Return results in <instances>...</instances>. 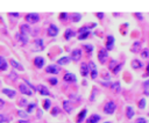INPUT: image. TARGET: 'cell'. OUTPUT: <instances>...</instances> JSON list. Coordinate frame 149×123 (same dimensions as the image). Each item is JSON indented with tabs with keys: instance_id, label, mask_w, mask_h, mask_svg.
<instances>
[{
	"instance_id": "53",
	"label": "cell",
	"mask_w": 149,
	"mask_h": 123,
	"mask_svg": "<svg viewBox=\"0 0 149 123\" xmlns=\"http://www.w3.org/2000/svg\"><path fill=\"white\" fill-rule=\"evenodd\" d=\"M104 123H111V122H104Z\"/></svg>"
},
{
	"instance_id": "19",
	"label": "cell",
	"mask_w": 149,
	"mask_h": 123,
	"mask_svg": "<svg viewBox=\"0 0 149 123\" xmlns=\"http://www.w3.org/2000/svg\"><path fill=\"white\" fill-rule=\"evenodd\" d=\"M34 49L35 50H42L43 49V46H44V44H43V39L42 38H38V39H35V42H34Z\"/></svg>"
},
{
	"instance_id": "15",
	"label": "cell",
	"mask_w": 149,
	"mask_h": 123,
	"mask_svg": "<svg viewBox=\"0 0 149 123\" xmlns=\"http://www.w3.org/2000/svg\"><path fill=\"white\" fill-rule=\"evenodd\" d=\"M76 36V32L72 30V29H66L65 30V32H64V38L66 39V41H69V39H71L72 37H74Z\"/></svg>"
},
{
	"instance_id": "43",
	"label": "cell",
	"mask_w": 149,
	"mask_h": 123,
	"mask_svg": "<svg viewBox=\"0 0 149 123\" xmlns=\"http://www.w3.org/2000/svg\"><path fill=\"white\" fill-rule=\"evenodd\" d=\"M58 110H59V109H58L57 107H55V108L52 109V111H51V114H52V115H56V114L58 113Z\"/></svg>"
},
{
	"instance_id": "2",
	"label": "cell",
	"mask_w": 149,
	"mask_h": 123,
	"mask_svg": "<svg viewBox=\"0 0 149 123\" xmlns=\"http://www.w3.org/2000/svg\"><path fill=\"white\" fill-rule=\"evenodd\" d=\"M26 21L30 24H35L40 21V15L37 13H29L26 15Z\"/></svg>"
},
{
	"instance_id": "28",
	"label": "cell",
	"mask_w": 149,
	"mask_h": 123,
	"mask_svg": "<svg viewBox=\"0 0 149 123\" xmlns=\"http://www.w3.org/2000/svg\"><path fill=\"white\" fill-rule=\"evenodd\" d=\"M16 37L21 41V43H23V44H27V42H28V36H24V35H21L20 32L16 35Z\"/></svg>"
},
{
	"instance_id": "51",
	"label": "cell",
	"mask_w": 149,
	"mask_h": 123,
	"mask_svg": "<svg viewBox=\"0 0 149 123\" xmlns=\"http://www.w3.org/2000/svg\"><path fill=\"white\" fill-rule=\"evenodd\" d=\"M10 77H12V78H16V74H15V73H10Z\"/></svg>"
},
{
	"instance_id": "39",
	"label": "cell",
	"mask_w": 149,
	"mask_h": 123,
	"mask_svg": "<svg viewBox=\"0 0 149 123\" xmlns=\"http://www.w3.org/2000/svg\"><path fill=\"white\" fill-rule=\"evenodd\" d=\"M135 123H147V120H146L144 117H139V118L135 121Z\"/></svg>"
},
{
	"instance_id": "40",
	"label": "cell",
	"mask_w": 149,
	"mask_h": 123,
	"mask_svg": "<svg viewBox=\"0 0 149 123\" xmlns=\"http://www.w3.org/2000/svg\"><path fill=\"white\" fill-rule=\"evenodd\" d=\"M49 82H50L51 85H57L58 80H57L56 78H50V79H49Z\"/></svg>"
},
{
	"instance_id": "1",
	"label": "cell",
	"mask_w": 149,
	"mask_h": 123,
	"mask_svg": "<svg viewBox=\"0 0 149 123\" xmlns=\"http://www.w3.org/2000/svg\"><path fill=\"white\" fill-rule=\"evenodd\" d=\"M95 27V23H91V26L88 27V26H84V27H81L80 29H79V34H78V38L79 39H86L87 37H88V35H90V29L91 28H94Z\"/></svg>"
},
{
	"instance_id": "49",
	"label": "cell",
	"mask_w": 149,
	"mask_h": 123,
	"mask_svg": "<svg viewBox=\"0 0 149 123\" xmlns=\"http://www.w3.org/2000/svg\"><path fill=\"white\" fill-rule=\"evenodd\" d=\"M9 15H13V16L17 17V16H19V13H9Z\"/></svg>"
},
{
	"instance_id": "17",
	"label": "cell",
	"mask_w": 149,
	"mask_h": 123,
	"mask_svg": "<svg viewBox=\"0 0 149 123\" xmlns=\"http://www.w3.org/2000/svg\"><path fill=\"white\" fill-rule=\"evenodd\" d=\"M2 93H3L5 95H7L9 99H13V97L15 96V94H16L15 91H14V89H10V88H3V89H2Z\"/></svg>"
},
{
	"instance_id": "36",
	"label": "cell",
	"mask_w": 149,
	"mask_h": 123,
	"mask_svg": "<svg viewBox=\"0 0 149 123\" xmlns=\"http://www.w3.org/2000/svg\"><path fill=\"white\" fill-rule=\"evenodd\" d=\"M141 56H142V58H148V56H149V50H148V49H144V50L141 52Z\"/></svg>"
},
{
	"instance_id": "16",
	"label": "cell",
	"mask_w": 149,
	"mask_h": 123,
	"mask_svg": "<svg viewBox=\"0 0 149 123\" xmlns=\"http://www.w3.org/2000/svg\"><path fill=\"white\" fill-rule=\"evenodd\" d=\"M88 66H87V64L86 63H81V65H80V74L83 75V77H86V75H88Z\"/></svg>"
},
{
	"instance_id": "6",
	"label": "cell",
	"mask_w": 149,
	"mask_h": 123,
	"mask_svg": "<svg viewBox=\"0 0 149 123\" xmlns=\"http://www.w3.org/2000/svg\"><path fill=\"white\" fill-rule=\"evenodd\" d=\"M80 58H81V50H80V49H74V50L71 52L70 59L73 60V62H78Z\"/></svg>"
},
{
	"instance_id": "37",
	"label": "cell",
	"mask_w": 149,
	"mask_h": 123,
	"mask_svg": "<svg viewBox=\"0 0 149 123\" xmlns=\"http://www.w3.org/2000/svg\"><path fill=\"white\" fill-rule=\"evenodd\" d=\"M69 17V14L68 13H61L59 14V20H66Z\"/></svg>"
},
{
	"instance_id": "27",
	"label": "cell",
	"mask_w": 149,
	"mask_h": 123,
	"mask_svg": "<svg viewBox=\"0 0 149 123\" xmlns=\"http://www.w3.org/2000/svg\"><path fill=\"white\" fill-rule=\"evenodd\" d=\"M71 16V20L73 21V22H78V21H80V19H81V15L79 14V13H73L72 15H70Z\"/></svg>"
},
{
	"instance_id": "9",
	"label": "cell",
	"mask_w": 149,
	"mask_h": 123,
	"mask_svg": "<svg viewBox=\"0 0 149 123\" xmlns=\"http://www.w3.org/2000/svg\"><path fill=\"white\" fill-rule=\"evenodd\" d=\"M34 65L37 67V68H42L44 66V58L41 57V56H37L34 58Z\"/></svg>"
},
{
	"instance_id": "22",
	"label": "cell",
	"mask_w": 149,
	"mask_h": 123,
	"mask_svg": "<svg viewBox=\"0 0 149 123\" xmlns=\"http://www.w3.org/2000/svg\"><path fill=\"white\" fill-rule=\"evenodd\" d=\"M63 108H64V110H65L66 113H71V111L73 110V107L70 104V102H69L68 100L63 101Z\"/></svg>"
},
{
	"instance_id": "8",
	"label": "cell",
	"mask_w": 149,
	"mask_h": 123,
	"mask_svg": "<svg viewBox=\"0 0 149 123\" xmlns=\"http://www.w3.org/2000/svg\"><path fill=\"white\" fill-rule=\"evenodd\" d=\"M19 89H20V92H21L22 94H26V95H33V91H31L29 87H27L26 84H20V85H19Z\"/></svg>"
},
{
	"instance_id": "48",
	"label": "cell",
	"mask_w": 149,
	"mask_h": 123,
	"mask_svg": "<svg viewBox=\"0 0 149 123\" xmlns=\"http://www.w3.org/2000/svg\"><path fill=\"white\" fill-rule=\"evenodd\" d=\"M2 121H6V118H5V115H0V122H2Z\"/></svg>"
},
{
	"instance_id": "26",
	"label": "cell",
	"mask_w": 149,
	"mask_h": 123,
	"mask_svg": "<svg viewBox=\"0 0 149 123\" xmlns=\"http://www.w3.org/2000/svg\"><path fill=\"white\" fill-rule=\"evenodd\" d=\"M132 67L133 68H140V67H142V63L139 59H134L132 62Z\"/></svg>"
},
{
	"instance_id": "29",
	"label": "cell",
	"mask_w": 149,
	"mask_h": 123,
	"mask_svg": "<svg viewBox=\"0 0 149 123\" xmlns=\"http://www.w3.org/2000/svg\"><path fill=\"white\" fill-rule=\"evenodd\" d=\"M143 91L146 95H149V79L143 84Z\"/></svg>"
},
{
	"instance_id": "38",
	"label": "cell",
	"mask_w": 149,
	"mask_h": 123,
	"mask_svg": "<svg viewBox=\"0 0 149 123\" xmlns=\"http://www.w3.org/2000/svg\"><path fill=\"white\" fill-rule=\"evenodd\" d=\"M84 48H85L88 52H92V51H93V46H92L91 44H84Z\"/></svg>"
},
{
	"instance_id": "47",
	"label": "cell",
	"mask_w": 149,
	"mask_h": 123,
	"mask_svg": "<svg viewBox=\"0 0 149 123\" xmlns=\"http://www.w3.org/2000/svg\"><path fill=\"white\" fill-rule=\"evenodd\" d=\"M17 123H29V122H28L27 120H20V121L17 122Z\"/></svg>"
},
{
	"instance_id": "52",
	"label": "cell",
	"mask_w": 149,
	"mask_h": 123,
	"mask_svg": "<svg viewBox=\"0 0 149 123\" xmlns=\"http://www.w3.org/2000/svg\"><path fill=\"white\" fill-rule=\"evenodd\" d=\"M0 123H8V120H6V121H2V122H0Z\"/></svg>"
},
{
	"instance_id": "18",
	"label": "cell",
	"mask_w": 149,
	"mask_h": 123,
	"mask_svg": "<svg viewBox=\"0 0 149 123\" xmlns=\"http://www.w3.org/2000/svg\"><path fill=\"white\" fill-rule=\"evenodd\" d=\"M7 67H8L7 60L5 59V57L0 56V71H7Z\"/></svg>"
},
{
	"instance_id": "24",
	"label": "cell",
	"mask_w": 149,
	"mask_h": 123,
	"mask_svg": "<svg viewBox=\"0 0 149 123\" xmlns=\"http://www.w3.org/2000/svg\"><path fill=\"white\" fill-rule=\"evenodd\" d=\"M134 114H135V111H134V109H133V107H127L126 108V115H127V118H132L133 116H134Z\"/></svg>"
},
{
	"instance_id": "45",
	"label": "cell",
	"mask_w": 149,
	"mask_h": 123,
	"mask_svg": "<svg viewBox=\"0 0 149 123\" xmlns=\"http://www.w3.org/2000/svg\"><path fill=\"white\" fill-rule=\"evenodd\" d=\"M3 106H5V101H3L2 99H0V109H2Z\"/></svg>"
},
{
	"instance_id": "46",
	"label": "cell",
	"mask_w": 149,
	"mask_h": 123,
	"mask_svg": "<svg viewBox=\"0 0 149 123\" xmlns=\"http://www.w3.org/2000/svg\"><path fill=\"white\" fill-rule=\"evenodd\" d=\"M97 16H98L99 19H102V17H104V13H97Z\"/></svg>"
},
{
	"instance_id": "32",
	"label": "cell",
	"mask_w": 149,
	"mask_h": 123,
	"mask_svg": "<svg viewBox=\"0 0 149 123\" xmlns=\"http://www.w3.org/2000/svg\"><path fill=\"white\" fill-rule=\"evenodd\" d=\"M111 88L119 92V91H120V82H113V84L111 85Z\"/></svg>"
},
{
	"instance_id": "35",
	"label": "cell",
	"mask_w": 149,
	"mask_h": 123,
	"mask_svg": "<svg viewBox=\"0 0 149 123\" xmlns=\"http://www.w3.org/2000/svg\"><path fill=\"white\" fill-rule=\"evenodd\" d=\"M35 107H36L35 103H29V104H28V109H27V111H28V113H33L34 109H35Z\"/></svg>"
},
{
	"instance_id": "42",
	"label": "cell",
	"mask_w": 149,
	"mask_h": 123,
	"mask_svg": "<svg viewBox=\"0 0 149 123\" xmlns=\"http://www.w3.org/2000/svg\"><path fill=\"white\" fill-rule=\"evenodd\" d=\"M135 16H136L139 20H143V16H142L141 13H135Z\"/></svg>"
},
{
	"instance_id": "21",
	"label": "cell",
	"mask_w": 149,
	"mask_h": 123,
	"mask_svg": "<svg viewBox=\"0 0 149 123\" xmlns=\"http://www.w3.org/2000/svg\"><path fill=\"white\" fill-rule=\"evenodd\" d=\"M86 113H87V109L86 108H84L79 114H78V118H77V123H81L83 121H84V118H85V116H86Z\"/></svg>"
},
{
	"instance_id": "23",
	"label": "cell",
	"mask_w": 149,
	"mask_h": 123,
	"mask_svg": "<svg viewBox=\"0 0 149 123\" xmlns=\"http://www.w3.org/2000/svg\"><path fill=\"white\" fill-rule=\"evenodd\" d=\"M10 65H12L14 68H16V70H20V71H22V70H23V66H22L21 64H19L15 59H10Z\"/></svg>"
},
{
	"instance_id": "41",
	"label": "cell",
	"mask_w": 149,
	"mask_h": 123,
	"mask_svg": "<svg viewBox=\"0 0 149 123\" xmlns=\"http://www.w3.org/2000/svg\"><path fill=\"white\" fill-rule=\"evenodd\" d=\"M135 43H136V44H134V45H133V48H132V50H133V51H134V50H135V51H137V50H139V46H140V43H139V42H135Z\"/></svg>"
},
{
	"instance_id": "14",
	"label": "cell",
	"mask_w": 149,
	"mask_h": 123,
	"mask_svg": "<svg viewBox=\"0 0 149 123\" xmlns=\"http://www.w3.org/2000/svg\"><path fill=\"white\" fill-rule=\"evenodd\" d=\"M30 32V28L28 24H21L20 27V34L21 35H24V36H28V34Z\"/></svg>"
},
{
	"instance_id": "3",
	"label": "cell",
	"mask_w": 149,
	"mask_h": 123,
	"mask_svg": "<svg viewBox=\"0 0 149 123\" xmlns=\"http://www.w3.org/2000/svg\"><path fill=\"white\" fill-rule=\"evenodd\" d=\"M115 108H116L115 103H114L113 101H108V102L105 104L104 111H105V114H108V115H111V114H113V113L115 111Z\"/></svg>"
},
{
	"instance_id": "20",
	"label": "cell",
	"mask_w": 149,
	"mask_h": 123,
	"mask_svg": "<svg viewBox=\"0 0 149 123\" xmlns=\"http://www.w3.org/2000/svg\"><path fill=\"white\" fill-rule=\"evenodd\" d=\"M100 116L99 115H97V114H93V115H91L88 118H87V122L86 123H98L99 121H100Z\"/></svg>"
},
{
	"instance_id": "12",
	"label": "cell",
	"mask_w": 149,
	"mask_h": 123,
	"mask_svg": "<svg viewBox=\"0 0 149 123\" xmlns=\"http://www.w3.org/2000/svg\"><path fill=\"white\" fill-rule=\"evenodd\" d=\"M57 34H58V28L55 24H50L48 28V35L55 37V36H57Z\"/></svg>"
},
{
	"instance_id": "5",
	"label": "cell",
	"mask_w": 149,
	"mask_h": 123,
	"mask_svg": "<svg viewBox=\"0 0 149 123\" xmlns=\"http://www.w3.org/2000/svg\"><path fill=\"white\" fill-rule=\"evenodd\" d=\"M107 58H108L107 50L101 49V50L98 52V59H99V62H100L101 64H105V63H106V60H107Z\"/></svg>"
},
{
	"instance_id": "50",
	"label": "cell",
	"mask_w": 149,
	"mask_h": 123,
	"mask_svg": "<svg viewBox=\"0 0 149 123\" xmlns=\"http://www.w3.org/2000/svg\"><path fill=\"white\" fill-rule=\"evenodd\" d=\"M147 75H149V63L147 65Z\"/></svg>"
},
{
	"instance_id": "25",
	"label": "cell",
	"mask_w": 149,
	"mask_h": 123,
	"mask_svg": "<svg viewBox=\"0 0 149 123\" xmlns=\"http://www.w3.org/2000/svg\"><path fill=\"white\" fill-rule=\"evenodd\" d=\"M69 62H70V58H69V57H62V58H59V59L57 60V64L62 66V65H66Z\"/></svg>"
},
{
	"instance_id": "44",
	"label": "cell",
	"mask_w": 149,
	"mask_h": 123,
	"mask_svg": "<svg viewBox=\"0 0 149 123\" xmlns=\"http://www.w3.org/2000/svg\"><path fill=\"white\" fill-rule=\"evenodd\" d=\"M115 64H118V63H116L115 60H112V64H111V66H109V68H111V70H113V68H114V65H115Z\"/></svg>"
},
{
	"instance_id": "33",
	"label": "cell",
	"mask_w": 149,
	"mask_h": 123,
	"mask_svg": "<svg viewBox=\"0 0 149 123\" xmlns=\"http://www.w3.org/2000/svg\"><path fill=\"white\" fill-rule=\"evenodd\" d=\"M50 104H51V101H50L49 99H45V100H44V106H43V108H44L45 110H48V109L50 108Z\"/></svg>"
},
{
	"instance_id": "10",
	"label": "cell",
	"mask_w": 149,
	"mask_h": 123,
	"mask_svg": "<svg viewBox=\"0 0 149 123\" xmlns=\"http://www.w3.org/2000/svg\"><path fill=\"white\" fill-rule=\"evenodd\" d=\"M45 72L47 73H51V74H57L59 72V67L57 65L52 64V65H49V66L45 67Z\"/></svg>"
},
{
	"instance_id": "13",
	"label": "cell",
	"mask_w": 149,
	"mask_h": 123,
	"mask_svg": "<svg viewBox=\"0 0 149 123\" xmlns=\"http://www.w3.org/2000/svg\"><path fill=\"white\" fill-rule=\"evenodd\" d=\"M114 46V37L112 35L107 36V39H106V50H112Z\"/></svg>"
},
{
	"instance_id": "30",
	"label": "cell",
	"mask_w": 149,
	"mask_h": 123,
	"mask_svg": "<svg viewBox=\"0 0 149 123\" xmlns=\"http://www.w3.org/2000/svg\"><path fill=\"white\" fill-rule=\"evenodd\" d=\"M17 115H19L22 120H27V118H28V114H27L26 111H23V110H17Z\"/></svg>"
},
{
	"instance_id": "11",
	"label": "cell",
	"mask_w": 149,
	"mask_h": 123,
	"mask_svg": "<svg viewBox=\"0 0 149 123\" xmlns=\"http://www.w3.org/2000/svg\"><path fill=\"white\" fill-rule=\"evenodd\" d=\"M66 82H76L77 81V77L73 74V73H70V72H66L64 74V78H63Z\"/></svg>"
},
{
	"instance_id": "7",
	"label": "cell",
	"mask_w": 149,
	"mask_h": 123,
	"mask_svg": "<svg viewBox=\"0 0 149 123\" xmlns=\"http://www.w3.org/2000/svg\"><path fill=\"white\" fill-rule=\"evenodd\" d=\"M36 91H38V93L43 96H50V92L48 91V88L44 86V85H37L36 86Z\"/></svg>"
},
{
	"instance_id": "34",
	"label": "cell",
	"mask_w": 149,
	"mask_h": 123,
	"mask_svg": "<svg viewBox=\"0 0 149 123\" xmlns=\"http://www.w3.org/2000/svg\"><path fill=\"white\" fill-rule=\"evenodd\" d=\"M146 107V99L143 97V99H141L140 101H139V108L140 109H143Z\"/></svg>"
},
{
	"instance_id": "31",
	"label": "cell",
	"mask_w": 149,
	"mask_h": 123,
	"mask_svg": "<svg viewBox=\"0 0 149 123\" xmlns=\"http://www.w3.org/2000/svg\"><path fill=\"white\" fill-rule=\"evenodd\" d=\"M122 66H123V64H122V63H120L119 65H116V66H115V67L113 68V73H114V74L119 73V72H120V70L122 68Z\"/></svg>"
},
{
	"instance_id": "4",
	"label": "cell",
	"mask_w": 149,
	"mask_h": 123,
	"mask_svg": "<svg viewBox=\"0 0 149 123\" xmlns=\"http://www.w3.org/2000/svg\"><path fill=\"white\" fill-rule=\"evenodd\" d=\"M87 66H88V71H90V73H91V78H92V79H95V78L98 77V71H97L95 64H94L93 62H90V63L87 64Z\"/></svg>"
}]
</instances>
